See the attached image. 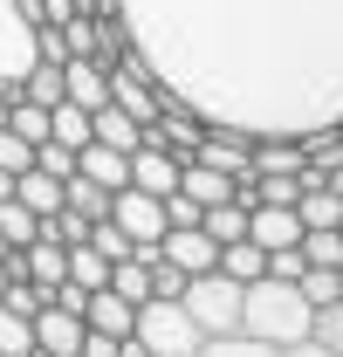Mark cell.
<instances>
[{
  "label": "cell",
  "instance_id": "cell-1",
  "mask_svg": "<svg viewBox=\"0 0 343 357\" xmlns=\"http://www.w3.org/2000/svg\"><path fill=\"white\" fill-rule=\"evenodd\" d=\"M158 96L247 137L343 131V0H117Z\"/></svg>",
  "mask_w": 343,
  "mask_h": 357
},
{
  "label": "cell",
  "instance_id": "cell-2",
  "mask_svg": "<svg viewBox=\"0 0 343 357\" xmlns=\"http://www.w3.org/2000/svg\"><path fill=\"white\" fill-rule=\"evenodd\" d=\"M241 330H254V337H268V344H302L309 330H316V303L302 296L296 282H275V275H261V282H247V303H241Z\"/></svg>",
  "mask_w": 343,
  "mask_h": 357
},
{
  "label": "cell",
  "instance_id": "cell-3",
  "mask_svg": "<svg viewBox=\"0 0 343 357\" xmlns=\"http://www.w3.org/2000/svg\"><path fill=\"white\" fill-rule=\"evenodd\" d=\"M130 337H144V351H151V357H192L199 344H206V330L192 323V310H185L178 296H151V303H137Z\"/></svg>",
  "mask_w": 343,
  "mask_h": 357
},
{
  "label": "cell",
  "instance_id": "cell-4",
  "mask_svg": "<svg viewBox=\"0 0 343 357\" xmlns=\"http://www.w3.org/2000/svg\"><path fill=\"white\" fill-rule=\"evenodd\" d=\"M178 303L192 310V323H199L206 337H220V330H241V303H247V282H234V275L206 268V275H192V282H185V296H178Z\"/></svg>",
  "mask_w": 343,
  "mask_h": 357
},
{
  "label": "cell",
  "instance_id": "cell-5",
  "mask_svg": "<svg viewBox=\"0 0 343 357\" xmlns=\"http://www.w3.org/2000/svg\"><path fill=\"white\" fill-rule=\"evenodd\" d=\"M35 69V21L21 14V0H0V89H21Z\"/></svg>",
  "mask_w": 343,
  "mask_h": 357
},
{
  "label": "cell",
  "instance_id": "cell-6",
  "mask_svg": "<svg viewBox=\"0 0 343 357\" xmlns=\"http://www.w3.org/2000/svg\"><path fill=\"white\" fill-rule=\"evenodd\" d=\"M178 178H185V158L172 151L165 137H144V144L130 151V185H137V192H151V199H172V192H178Z\"/></svg>",
  "mask_w": 343,
  "mask_h": 357
},
{
  "label": "cell",
  "instance_id": "cell-7",
  "mask_svg": "<svg viewBox=\"0 0 343 357\" xmlns=\"http://www.w3.org/2000/svg\"><path fill=\"white\" fill-rule=\"evenodd\" d=\"M110 220L124 227L137 248H144V241H165V199H151V192L124 185V192H110Z\"/></svg>",
  "mask_w": 343,
  "mask_h": 357
},
{
  "label": "cell",
  "instance_id": "cell-8",
  "mask_svg": "<svg viewBox=\"0 0 343 357\" xmlns=\"http://www.w3.org/2000/svg\"><path fill=\"white\" fill-rule=\"evenodd\" d=\"M83 337H89V323L76 310H35V357H83Z\"/></svg>",
  "mask_w": 343,
  "mask_h": 357
},
{
  "label": "cell",
  "instance_id": "cell-9",
  "mask_svg": "<svg viewBox=\"0 0 343 357\" xmlns=\"http://www.w3.org/2000/svg\"><path fill=\"white\" fill-rule=\"evenodd\" d=\"M62 96L83 103V110H103L110 103V62L103 55H69L62 62Z\"/></svg>",
  "mask_w": 343,
  "mask_h": 357
},
{
  "label": "cell",
  "instance_id": "cell-10",
  "mask_svg": "<svg viewBox=\"0 0 343 357\" xmlns=\"http://www.w3.org/2000/svg\"><path fill=\"white\" fill-rule=\"evenodd\" d=\"M158 255H165L172 268H185V275H206V268H220V241L206 227H165Z\"/></svg>",
  "mask_w": 343,
  "mask_h": 357
},
{
  "label": "cell",
  "instance_id": "cell-11",
  "mask_svg": "<svg viewBox=\"0 0 343 357\" xmlns=\"http://www.w3.org/2000/svg\"><path fill=\"white\" fill-rule=\"evenodd\" d=\"M247 241H261L268 255H275V248H302V213L261 199V206H247Z\"/></svg>",
  "mask_w": 343,
  "mask_h": 357
},
{
  "label": "cell",
  "instance_id": "cell-12",
  "mask_svg": "<svg viewBox=\"0 0 343 357\" xmlns=\"http://www.w3.org/2000/svg\"><path fill=\"white\" fill-rule=\"evenodd\" d=\"M76 172L96 178L103 192H124V185H130V151H110V144H96V137H89L83 151H76Z\"/></svg>",
  "mask_w": 343,
  "mask_h": 357
},
{
  "label": "cell",
  "instance_id": "cell-13",
  "mask_svg": "<svg viewBox=\"0 0 343 357\" xmlns=\"http://www.w3.org/2000/svg\"><path fill=\"white\" fill-rule=\"evenodd\" d=\"M83 323H89V330H103V337H130V323H137V303H124V296L103 282V289H89Z\"/></svg>",
  "mask_w": 343,
  "mask_h": 357
},
{
  "label": "cell",
  "instance_id": "cell-14",
  "mask_svg": "<svg viewBox=\"0 0 343 357\" xmlns=\"http://www.w3.org/2000/svg\"><path fill=\"white\" fill-rule=\"evenodd\" d=\"M48 137H55V144H69V151H83L89 137H96V110H83V103H69V96H62V103L48 110Z\"/></svg>",
  "mask_w": 343,
  "mask_h": 357
},
{
  "label": "cell",
  "instance_id": "cell-15",
  "mask_svg": "<svg viewBox=\"0 0 343 357\" xmlns=\"http://www.w3.org/2000/svg\"><path fill=\"white\" fill-rule=\"evenodd\" d=\"M14 199H21V206H28V213H62V178L55 172H42V165H28V172L14 178Z\"/></svg>",
  "mask_w": 343,
  "mask_h": 357
},
{
  "label": "cell",
  "instance_id": "cell-16",
  "mask_svg": "<svg viewBox=\"0 0 343 357\" xmlns=\"http://www.w3.org/2000/svg\"><path fill=\"white\" fill-rule=\"evenodd\" d=\"M192 357H282V344H268L254 330H220V337H206Z\"/></svg>",
  "mask_w": 343,
  "mask_h": 357
},
{
  "label": "cell",
  "instance_id": "cell-17",
  "mask_svg": "<svg viewBox=\"0 0 343 357\" xmlns=\"http://www.w3.org/2000/svg\"><path fill=\"white\" fill-rule=\"evenodd\" d=\"M178 192H192L199 206H220V199H234V178L213 172L206 158H185V178H178Z\"/></svg>",
  "mask_w": 343,
  "mask_h": 357
},
{
  "label": "cell",
  "instance_id": "cell-18",
  "mask_svg": "<svg viewBox=\"0 0 343 357\" xmlns=\"http://www.w3.org/2000/svg\"><path fill=\"white\" fill-rule=\"evenodd\" d=\"M96 144H110V151H137V144H144V124H137L130 110H117V103H103V110H96Z\"/></svg>",
  "mask_w": 343,
  "mask_h": 357
},
{
  "label": "cell",
  "instance_id": "cell-19",
  "mask_svg": "<svg viewBox=\"0 0 343 357\" xmlns=\"http://www.w3.org/2000/svg\"><path fill=\"white\" fill-rule=\"evenodd\" d=\"M220 275L261 282V275H268V248H261V241H227V248H220Z\"/></svg>",
  "mask_w": 343,
  "mask_h": 357
},
{
  "label": "cell",
  "instance_id": "cell-20",
  "mask_svg": "<svg viewBox=\"0 0 343 357\" xmlns=\"http://www.w3.org/2000/svg\"><path fill=\"white\" fill-rule=\"evenodd\" d=\"M296 213H302V234H309V227H343V192L337 185H309L296 199Z\"/></svg>",
  "mask_w": 343,
  "mask_h": 357
},
{
  "label": "cell",
  "instance_id": "cell-21",
  "mask_svg": "<svg viewBox=\"0 0 343 357\" xmlns=\"http://www.w3.org/2000/svg\"><path fill=\"white\" fill-rule=\"evenodd\" d=\"M62 206H76V213H83V220H103V213H110V192H103V185H96V178H83V172H69V178H62Z\"/></svg>",
  "mask_w": 343,
  "mask_h": 357
},
{
  "label": "cell",
  "instance_id": "cell-22",
  "mask_svg": "<svg viewBox=\"0 0 343 357\" xmlns=\"http://www.w3.org/2000/svg\"><path fill=\"white\" fill-rule=\"evenodd\" d=\"M199 227L213 234L220 248H227V241H247V206H241V199H220V206H206V213H199Z\"/></svg>",
  "mask_w": 343,
  "mask_h": 357
},
{
  "label": "cell",
  "instance_id": "cell-23",
  "mask_svg": "<svg viewBox=\"0 0 343 357\" xmlns=\"http://www.w3.org/2000/svg\"><path fill=\"white\" fill-rule=\"evenodd\" d=\"M0 357H35V316L0 303Z\"/></svg>",
  "mask_w": 343,
  "mask_h": 357
},
{
  "label": "cell",
  "instance_id": "cell-24",
  "mask_svg": "<svg viewBox=\"0 0 343 357\" xmlns=\"http://www.w3.org/2000/svg\"><path fill=\"white\" fill-rule=\"evenodd\" d=\"M110 289L124 296V303H151V261H110Z\"/></svg>",
  "mask_w": 343,
  "mask_h": 357
},
{
  "label": "cell",
  "instance_id": "cell-25",
  "mask_svg": "<svg viewBox=\"0 0 343 357\" xmlns=\"http://www.w3.org/2000/svg\"><path fill=\"white\" fill-rule=\"evenodd\" d=\"M89 248H96L103 261H130V255H137V241H130V234L110 220V213H103V220H89Z\"/></svg>",
  "mask_w": 343,
  "mask_h": 357
},
{
  "label": "cell",
  "instance_id": "cell-26",
  "mask_svg": "<svg viewBox=\"0 0 343 357\" xmlns=\"http://www.w3.org/2000/svg\"><path fill=\"white\" fill-rule=\"evenodd\" d=\"M302 255H309V268H343V227H309Z\"/></svg>",
  "mask_w": 343,
  "mask_h": 357
},
{
  "label": "cell",
  "instance_id": "cell-27",
  "mask_svg": "<svg viewBox=\"0 0 343 357\" xmlns=\"http://www.w3.org/2000/svg\"><path fill=\"white\" fill-rule=\"evenodd\" d=\"M21 96H28V103H48V110H55V103H62V62H35V69L21 76Z\"/></svg>",
  "mask_w": 343,
  "mask_h": 357
},
{
  "label": "cell",
  "instance_id": "cell-28",
  "mask_svg": "<svg viewBox=\"0 0 343 357\" xmlns=\"http://www.w3.org/2000/svg\"><path fill=\"white\" fill-rule=\"evenodd\" d=\"M0 234H7V248H28L42 234V213H28L21 199H0Z\"/></svg>",
  "mask_w": 343,
  "mask_h": 357
},
{
  "label": "cell",
  "instance_id": "cell-29",
  "mask_svg": "<svg viewBox=\"0 0 343 357\" xmlns=\"http://www.w3.org/2000/svg\"><path fill=\"white\" fill-rule=\"evenodd\" d=\"M302 296L316 303V310H330V303H343V275L337 268H302V282H296Z\"/></svg>",
  "mask_w": 343,
  "mask_h": 357
},
{
  "label": "cell",
  "instance_id": "cell-30",
  "mask_svg": "<svg viewBox=\"0 0 343 357\" xmlns=\"http://www.w3.org/2000/svg\"><path fill=\"white\" fill-rule=\"evenodd\" d=\"M7 131H21L28 144H48V103H28V96H14V117H7Z\"/></svg>",
  "mask_w": 343,
  "mask_h": 357
},
{
  "label": "cell",
  "instance_id": "cell-31",
  "mask_svg": "<svg viewBox=\"0 0 343 357\" xmlns=\"http://www.w3.org/2000/svg\"><path fill=\"white\" fill-rule=\"evenodd\" d=\"M69 282H83V289H103V282H110V261H103V255H96V248H69Z\"/></svg>",
  "mask_w": 343,
  "mask_h": 357
},
{
  "label": "cell",
  "instance_id": "cell-32",
  "mask_svg": "<svg viewBox=\"0 0 343 357\" xmlns=\"http://www.w3.org/2000/svg\"><path fill=\"white\" fill-rule=\"evenodd\" d=\"M42 234H55L62 248H83V241H89V220L76 213V206H62V213H48V220H42Z\"/></svg>",
  "mask_w": 343,
  "mask_h": 357
},
{
  "label": "cell",
  "instance_id": "cell-33",
  "mask_svg": "<svg viewBox=\"0 0 343 357\" xmlns=\"http://www.w3.org/2000/svg\"><path fill=\"white\" fill-rule=\"evenodd\" d=\"M28 165H35V144H28L21 131L0 124V172H28Z\"/></svg>",
  "mask_w": 343,
  "mask_h": 357
},
{
  "label": "cell",
  "instance_id": "cell-34",
  "mask_svg": "<svg viewBox=\"0 0 343 357\" xmlns=\"http://www.w3.org/2000/svg\"><path fill=\"white\" fill-rule=\"evenodd\" d=\"M316 344H330V351L343 357V303H330V310H316V330H309Z\"/></svg>",
  "mask_w": 343,
  "mask_h": 357
},
{
  "label": "cell",
  "instance_id": "cell-35",
  "mask_svg": "<svg viewBox=\"0 0 343 357\" xmlns=\"http://www.w3.org/2000/svg\"><path fill=\"white\" fill-rule=\"evenodd\" d=\"M35 165H42V172H55V178H69V172H76V151L48 137V144H35Z\"/></svg>",
  "mask_w": 343,
  "mask_h": 357
},
{
  "label": "cell",
  "instance_id": "cell-36",
  "mask_svg": "<svg viewBox=\"0 0 343 357\" xmlns=\"http://www.w3.org/2000/svg\"><path fill=\"white\" fill-rule=\"evenodd\" d=\"M185 282H192V275H185V268H172L165 255L151 261V296H185Z\"/></svg>",
  "mask_w": 343,
  "mask_h": 357
},
{
  "label": "cell",
  "instance_id": "cell-37",
  "mask_svg": "<svg viewBox=\"0 0 343 357\" xmlns=\"http://www.w3.org/2000/svg\"><path fill=\"white\" fill-rule=\"evenodd\" d=\"M302 268H309L302 248H275V255H268V275H275V282H302Z\"/></svg>",
  "mask_w": 343,
  "mask_h": 357
},
{
  "label": "cell",
  "instance_id": "cell-38",
  "mask_svg": "<svg viewBox=\"0 0 343 357\" xmlns=\"http://www.w3.org/2000/svg\"><path fill=\"white\" fill-rule=\"evenodd\" d=\"M199 213H206V206H199L192 192H172L165 199V227H199Z\"/></svg>",
  "mask_w": 343,
  "mask_h": 357
},
{
  "label": "cell",
  "instance_id": "cell-39",
  "mask_svg": "<svg viewBox=\"0 0 343 357\" xmlns=\"http://www.w3.org/2000/svg\"><path fill=\"white\" fill-rule=\"evenodd\" d=\"M83 357H117V337H103V330H89V337H83Z\"/></svg>",
  "mask_w": 343,
  "mask_h": 357
},
{
  "label": "cell",
  "instance_id": "cell-40",
  "mask_svg": "<svg viewBox=\"0 0 343 357\" xmlns=\"http://www.w3.org/2000/svg\"><path fill=\"white\" fill-rule=\"evenodd\" d=\"M282 357H337V351H330V344H316V337H302V344H289Z\"/></svg>",
  "mask_w": 343,
  "mask_h": 357
},
{
  "label": "cell",
  "instance_id": "cell-41",
  "mask_svg": "<svg viewBox=\"0 0 343 357\" xmlns=\"http://www.w3.org/2000/svg\"><path fill=\"white\" fill-rule=\"evenodd\" d=\"M76 14H117V0H76Z\"/></svg>",
  "mask_w": 343,
  "mask_h": 357
},
{
  "label": "cell",
  "instance_id": "cell-42",
  "mask_svg": "<svg viewBox=\"0 0 343 357\" xmlns=\"http://www.w3.org/2000/svg\"><path fill=\"white\" fill-rule=\"evenodd\" d=\"M14 96H21V89H0V124L14 117Z\"/></svg>",
  "mask_w": 343,
  "mask_h": 357
},
{
  "label": "cell",
  "instance_id": "cell-43",
  "mask_svg": "<svg viewBox=\"0 0 343 357\" xmlns=\"http://www.w3.org/2000/svg\"><path fill=\"white\" fill-rule=\"evenodd\" d=\"M7 255H14V248H7V234H0V261H7Z\"/></svg>",
  "mask_w": 343,
  "mask_h": 357
},
{
  "label": "cell",
  "instance_id": "cell-44",
  "mask_svg": "<svg viewBox=\"0 0 343 357\" xmlns=\"http://www.w3.org/2000/svg\"><path fill=\"white\" fill-rule=\"evenodd\" d=\"M0 289H7V261H0Z\"/></svg>",
  "mask_w": 343,
  "mask_h": 357
},
{
  "label": "cell",
  "instance_id": "cell-45",
  "mask_svg": "<svg viewBox=\"0 0 343 357\" xmlns=\"http://www.w3.org/2000/svg\"><path fill=\"white\" fill-rule=\"evenodd\" d=\"M337 275H343V268H337Z\"/></svg>",
  "mask_w": 343,
  "mask_h": 357
}]
</instances>
